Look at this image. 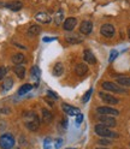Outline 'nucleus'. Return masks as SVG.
Returning <instances> with one entry per match:
<instances>
[{"label": "nucleus", "instance_id": "obj_4", "mask_svg": "<svg viewBox=\"0 0 130 149\" xmlns=\"http://www.w3.org/2000/svg\"><path fill=\"white\" fill-rule=\"evenodd\" d=\"M103 89L112 91V93H118V94H124V93H127V90L124 88H122L120 86L116 84V83H112V82H104L103 83Z\"/></svg>", "mask_w": 130, "mask_h": 149}, {"label": "nucleus", "instance_id": "obj_26", "mask_svg": "<svg viewBox=\"0 0 130 149\" xmlns=\"http://www.w3.org/2000/svg\"><path fill=\"white\" fill-rule=\"evenodd\" d=\"M39 76H40L39 68H38V66H34V68H31V77H34V78L38 79V78H39Z\"/></svg>", "mask_w": 130, "mask_h": 149}, {"label": "nucleus", "instance_id": "obj_10", "mask_svg": "<svg viewBox=\"0 0 130 149\" xmlns=\"http://www.w3.org/2000/svg\"><path fill=\"white\" fill-rule=\"evenodd\" d=\"M62 108H63V111L65 112V113L69 114V116H77V114H80V109L77 107L70 106L68 104H63L62 105Z\"/></svg>", "mask_w": 130, "mask_h": 149}, {"label": "nucleus", "instance_id": "obj_18", "mask_svg": "<svg viewBox=\"0 0 130 149\" xmlns=\"http://www.w3.org/2000/svg\"><path fill=\"white\" fill-rule=\"evenodd\" d=\"M52 119H53V116L51 112L48 109H42V122L48 124L52 122Z\"/></svg>", "mask_w": 130, "mask_h": 149}, {"label": "nucleus", "instance_id": "obj_36", "mask_svg": "<svg viewBox=\"0 0 130 149\" xmlns=\"http://www.w3.org/2000/svg\"><path fill=\"white\" fill-rule=\"evenodd\" d=\"M63 125H64L65 127L68 126V120H66V119H64V120H63Z\"/></svg>", "mask_w": 130, "mask_h": 149}, {"label": "nucleus", "instance_id": "obj_12", "mask_svg": "<svg viewBox=\"0 0 130 149\" xmlns=\"http://www.w3.org/2000/svg\"><path fill=\"white\" fill-rule=\"evenodd\" d=\"M83 59H85V61L87 64H95L96 63V59L90 49H85V52H83Z\"/></svg>", "mask_w": 130, "mask_h": 149}, {"label": "nucleus", "instance_id": "obj_29", "mask_svg": "<svg viewBox=\"0 0 130 149\" xmlns=\"http://www.w3.org/2000/svg\"><path fill=\"white\" fill-rule=\"evenodd\" d=\"M99 144H101V146H110L111 143V141H108V139H106V138H101V139H99Z\"/></svg>", "mask_w": 130, "mask_h": 149}, {"label": "nucleus", "instance_id": "obj_1", "mask_svg": "<svg viewBox=\"0 0 130 149\" xmlns=\"http://www.w3.org/2000/svg\"><path fill=\"white\" fill-rule=\"evenodd\" d=\"M25 118V126L27 129H29L30 131H36L40 126V120L39 117L36 116L34 112H28V113L24 114Z\"/></svg>", "mask_w": 130, "mask_h": 149}, {"label": "nucleus", "instance_id": "obj_38", "mask_svg": "<svg viewBox=\"0 0 130 149\" xmlns=\"http://www.w3.org/2000/svg\"><path fill=\"white\" fill-rule=\"evenodd\" d=\"M96 149H107V148H96Z\"/></svg>", "mask_w": 130, "mask_h": 149}, {"label": "nucleus", "instance_id": "obj_2", "mask_svg": "<svg viewBox=\"0 0 130 149\" xmlns=\"http://www.w3.org/2000/svg\"><path fill=\"white\" fill-rule=\"evenodd\" d=\"M94 130H95V134L99 135V136H101V137H110V138H116V137H118V134L111 131V130H110L107 126H105V125H103V124L95 125V129H94Z\"/></svg>", "mask_w": 130, "mask_h": 149}, {"label": "nucleus", "instance_id": "obj_15", "mask_svg": "<svg viewBox=\"0 0 130 149\" xmlns=\"http://www.w3.org/2000/svg\"><path fill=\"white\" fill-rule=\"evenodd\" d=\"M35 18L39 22H41V23H50L51 22V17L47 13H46V12H39V13H36Z\"/></svg>", "mask_w": 130, "mask_h": 149}, {"label": "nucleus", "instance_id": "obj_31", "mask_svg": "<svg viewBox=\"0 0 130 149\" xmlns=\"http://www.w3.org/2000/svg\"><path fill=\"white\" fill-rule=\"evenodd\" d=\"M82 122H83V114H82V113H80V114H77V116H76V124H77V125H80Z\"/></svg>", "mask_w": 130, "mask_h": 149}, {"label": "nucleus", "instance_id": "obj_5", "mask_svg": "<svg viewBox=\"0 0 130 149\" xmlns=\"http://www.w3.org/2000/svg\"><path fill=\"white\" fill-rule=\"evenodd\" d=\"M98 113L101 116H118L119 112L112 107H107V106H100L96 108Z\"/></svg>", "mask_w": 130, "mask_h": 149}, {"label": "nucleus", "instance_id": "obj_16", "mask_svg": "<svg viewBox=\"0 0 130 149\" xmlns=\"http://www.w3.org/2000/svg\"><path fill=\"white\" fill-rule=\"evenodd\" d=\"M5 6L7 8H10V10H12V11H20L23 7V4L21 1H12V3H7Z\"/></svg>", "mask_w": 130, "mask_h": 149}, {"label": "nucleus", "instance_id": "obj_21", "mask_svg": "<svg viewBox=\"0 0 130 149\" xmlns=\"http://www.w3.org/2000/svg\"><path fill=\"white\" fill-rule=\"evenodd\" d=\"M40 31H41L40 25L34 24V25H30V28L28 29V35H30V36H36V35H39V34H40Z\"/></svg>", "mask_w": 130, "mask_h": 149}, {"label": "nucleus", "instance_id": "obj_8", "mask_svg": "<svg viewBox=\"0 0 130 149\" xmlns=\"http://www.w3.org/2000/svg\"><path fill=\"white\" fill-rule=\"evenodd\" d=\"M99 120L101 122V124L107 126V127H115L117 125L115 118H112L111 116H100L99 117Z\"/></svg>", "mask_w": 130, "mask_h": 149}, {"label": "nucleus", "instance_id": "obj_35", "mask_svg": "<svg viewBox=\"0 0 130 149\" xmlns=\"http://www.w3.org/2000/svg\"><path fill=\"white\" fill-rule=\"evenodd\" d=\"M54 39H50V37H45V39H43V41L45 42H50V41H53Z\"/></svg>", "mask_w": 130, "mask_h": 149}, {"label": "nucleus", "instance_id": "obj_19", "mask_svg": "<svg viewBox=\"0 0 130 149\" xmlns=\"http://www.w3.org/2000/svg\"><path fill=\"white\" fill-rule=\"evenodd\" d=\"M117 83L122 87H130V77L119 76V77H117Z\"/></svg>", "mask_w": 130, "mask_h": 149}, {"label": "nucleus", "instance_id": "obj_9", "mask_svg": "<svg viewBox=\"0 0 130 149\" xmlns=\"http://www.w3.org/2000/svg\"><path fill=\"white\" fill-rule=\"evenodd\" d=\"M93 30V24L89 22V21H83L80 25V31L83 34V35H89Z\"/></svg>", "mask_w": 130, "mask_h": 149}, {"label": "nucleus", "instance_id": "obj_13", "mask_svg": "<svg viewBox=\"0 0 130 149\" xmlns=\"http://www.w3.org/2000/svg\"><path fill=\"white\" fill-rule=\"evenodd\" d=\"M66 41L70 45H78V43H81L83 41V37H81L77 34H72V35H68L66 36Z\"/></svg>", "mask_w": 130, "mask_h": 149}, {"label": "nucleus", "instance_id": "obj_24", "mask_svg": "<svg viewBox=\"0 0 130 149\" xmlns=\"http://www.w3.org/2000/svg\"><path fill=\"white\" fill-rule=\"evenodd\" d=\"M63 19H64V11L59 10L57 13H55V16H54V22H55V24L59 25V24H62Z\"/></svg>", "mask_w": 130, "mask_h": 149}, {"label": "nucleus", "instance_id": "obj_37", "mask_svg": "<svg viewBox=\"0 0 130 149\" xmlns=\"http://www.w3.org/2000/svg\"><path fill=\"white\" fill-rule=\"evenodd\" d=\"M128 35H129V39H130V29L128 30Z\"/></svg>", "mask_w": 130, "mask_h": 149}, {"label": "nucleus", "instance_id": "obj_32", "mask_svg": "<svg viewBox=\"0 0 130 149\" xmlns=\"http://www.w3.org/2000/svg\"><path fill=\"white\" fill-rule=\"evenodd\" d=\"M5 74H6V68H0V79H3L5 77Z\"/></svg>", "mask_w": 130, "mask_h": 149}, {"label": "nucleus", "instance_id": "obj_11", "mask_svg": "<svg viewBox=\"0 0 130 149\" xmlns=\"http://www.w3.org/2000/svg\"><path fill=\"white\" fill-rule=\"evenodd\" d=\"M76 24H77V19H76V18H72V17H71V18H66V19H65V22H64L63 28H64L65 30L71 31V30L75 29Z\"/></svg>", "mask_w": 130, "mask_h": 149}, {"label": "nucleus", "instance_id": "obj_7", "mask_svg": "<svg viewBox=\"0 0 130 149\" xmlns=\"http://www.w3.org/2000/svg\"><path fill=\"white\" fill-rule=\"evenodd\" d=\"M99 96H100V99H103L104 102H107V104H110V105H117V104H119V100H118L117 97L107 94V93L100 91V93H99Z\"/></svg>", "mask_w": 130, "mask_h": 149}, {"label": "nucleus", "instance_id": "obj_6", "mask_svg": "<svg viewBox=\"0 0 130 149\" xmlns=\"http://www.w3.org/2000/svg\"><path fill=\"white\" fill-rule=\"evenodd\" d=\"M115 26L112 24H104L103 26L100 28V33L103 36L107 37V39H110V37H112L115 35Z\"/></svg>", "mask_w": 130, "mask_h": 149}, {"label": "nucleus", "instance_id": "obj_39", "mask_svg": "<svg viewBox=\"0 0 130 149\" xmlns=\"http://www.w3.org/2000/svg\"><path fill=\"white\" fill-rule=\"evenodd\" d=\"M68 149H71V148H68Z\"/></svg>", "mask_w": 130, "mask_h": 149}, {"label": "nucleus", "instance_id": "obj_34", "mask_svg": "<svg viewBox=\"0 0 130 149\" xmlns=\"http://www.w3.org/2000/svg\"><path fill=\"white\" fill-rule=\"evenodd\" d=\"M47 93H48V95H50V96H52V97H54V99H58V95L55 94V93H53L52 90H48Z\"/></svg>", "mask_w": 130, "mask_h": 149}, {"label": "nucleus", "instance_id": "obj_3", "mask_svg": "<svg viewBox=\"0 0 130 149\" xmlns=\"http://www.w3.org/2000/svg\"><path fill=\"white\" fill-rule=\"evenodd\" d=\"M15 146V138L11 134H4L0 137V148L1 149H11Z\"/></svg>", "mask_w": 130, "mask_h": 149}, {"label": "nucleus", "instance_id": "obj_23", "mask_svg": "<svg viewBox=\"0 0 130 149\" xmlns=\"http://www.w3.org/2000/svg\"><path fill=\"white\" fill-rule=\"evenodd\" d=\"M24 61V55L22 53H17L12 57V63L16 65H21Z\"/></svg>", "mask_w": 130, "mask_h": 149}, {"label": "nucleus", "instance_id": "obj_30", "mask_svg": "<svg viewBox=\"0 0 130 149\" xmlns=\"http://www.w3.org/2000/svg\"><path fill=\"white\" fill-rule=\"evenodd\" d=\"M43 147H45V149H51V139H50V138H46V139H45Z\"/></svg>", "mask_w": 130, "mask_h": 149}, {"label": "nucleus", "instance_id": "obj_14", "mask_svg": "<svg viewBox=\"0 0 130 149\" xmlns=\"http://www.w3.org/2000/svg\"><path fill=\"white\" fill-rule=\"evenodd\" d=\"M75 71L76 73L78 74V76H85V74L88 72V66H87V64H83V63H80L76 65V68H75Z\"/></svg>", "mask_w": 130, "mask_h": 149}, {"label": "nucleus", "instance_id": "obj_22", "mask_svg": "<svg viewBox=\"0 0 130 149\" xmlns=\"http://www.w3.org/2000/svg\"><path fill=\"white\" fill-rule=\"evenodd\" d=\"M12 86H13V79H12L11 77H7V78L4 81V83H3V90H4V91L10 90V89L12 88Z\"/></svg>", "mask_w": 130, "mask_h": 149}, {"label": "nucleus", "instance_id": "obj_25", "mask_svg": "<svg viewBox=\"0 0 130 149\" xmlns=\"http://www.w3.org/2000/svg\"><path fill=\"white\" fill-rule=\"evenodd\" d=\"M31 89H33V86L31 84H24V86H22L20 88V90H18V94H20V95H24V94H27V93H29Z\"/></svg>", "mask_w": 130, "mask_h": 149}, {"label": "nucleus", "instance_id": "obj_27", "mask_svg": "<svg viewBox=\"0 0 130 149\" xmlns=\"http://www.w3.org/2000/svg\"><path fill=\"white\" fill-rule=\"evenodd\" d=\"M92 93H93V89H89L86 94H85V96L82 97V102L83 104H86V102H88V100H89V97H90V95H92Z\"/></svg>", "mask_w": 130, "mask_h": 149}, {"label": "nucleus", "instance_id": "obj_17", "mask_svg": "<svg viewBox=\"0 0 130 149\" xmlns=\"http://www.w3.org/2000/svg\"><path fill=\"white\" fill-rule=\"evenodd\" d=\"M13 71H15V73L17 74V77L18 78H24V76H25V68L24 66H22V65H16L15 66V69H13Z\"/></svg>", "mask_w": 130, "mask_h": 149}, {"label": "nucleus", "instance_id": "obj_33", "mask_svg": "<svg viewBox=\"0 0 130 149\" xmlns=\"http://www.w3.org/2000/svg\"><path fill=\"white\" fill-rule=\"evenodd\" d=\"M62 144H63V139L62 138H58L57 141H55V149H59L62 147Z\"/></svg>", "mask_w": 130, "mask_h": 149}, {"label": "nucleus", "instance_id": "obj_28", "mask_svg": "<svg viewBox=\"0 0 130 149\" xmlns=\"http://www.w3.org/2000/svg\"><path fill=\"white\" fill-rule=\"evenodd\" d=\"M117 55H118V52H117V51H115V49H113V51H111V53H110V58H108V61H110V63H112V61L117 58Z\"/></svg>", "mask_w": 130, "mask_h": 149}, {"label": "nucleus", "instance_id": "obj_20", "mask_svg": "<svg viewBox=\"0 0 130 149\" xmlns=\"http://www.w3.org/2000/svg\"><path fill=\"white\" fill-rule=\"evenodd\" d=\"M63 72H64V66H63V64H62V63H57V64L54 65L53 74H54V76H57V77H59V76H62V74H63Z\"/></svg>", "mask_w": 130, "mask_h": 149}]
</instances>
